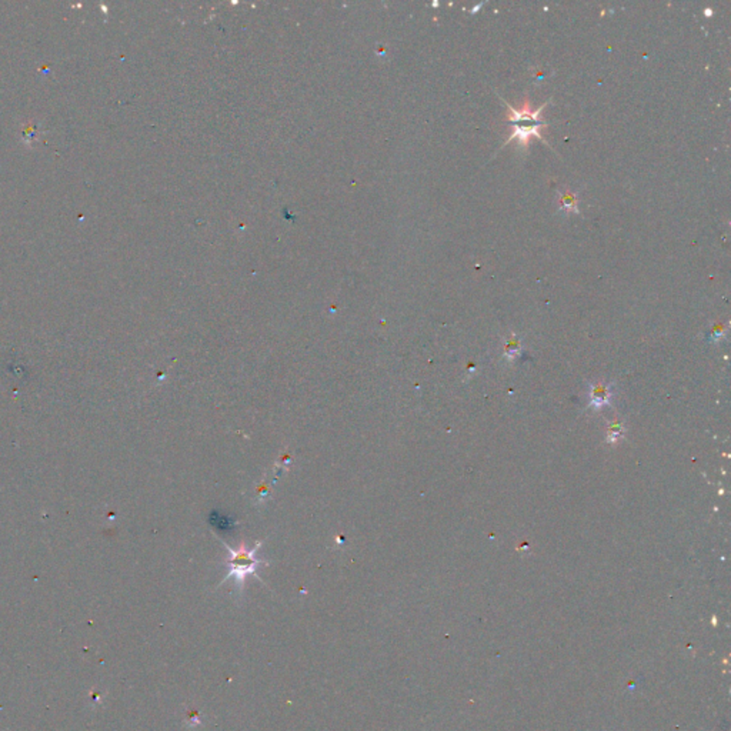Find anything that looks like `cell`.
Masks as SVG:
<instances>
[{
	"instance_id": "8992f818",
	"label": "cell",
	"mask_w": 731,
	"mask_h": 731,
	"mask_svg": "<svg viewBox=\"0 0 731 731\" xmlns=\"http://www.w3.org/2000/svg\"><path fill=\"white\" fill-rule=\"evenodd\" d=\"M482 6H483V5H477V6H476V8H475V9L472 11V13H473V15H475V13H477V11H479V9H482Z\"/></svg>"
},
{
	"instance_id": "277c9868",
	"label": "cell",
	"mask_w": 731,
	"mask_h": 731,
	"mask_svg": "<svg viewBox=\"0 0 731 731\" xmlns=\"http://www.w3.org/2000/svg\"><path fill=\"white\" fill-rule=\"evenodd\" d=\"M608 397H610V392H608L607 387H603V386L594 387L593 392H592V404H593V407H596V408L603 407L608 401Z\"/></svg>"
},
{
	"instance_id": "7a4b0ae2",
	"label": "cell",
	"mask_w": 731,
	"mask_h": 731,
	"mask_svg": "<svg viewBox=\"0 0 731 731\" xmlns=\"http://www.w3.org/2000/svg\"><path fill=\"white\" fill-rule=\"evenodd\" d=\"M258 547H260V543L257 546H254L251 550H246L244 546L239 547L237 550L227 547L230 551V560H229L230 571L223 582H226L229 579H235V582L242 589L246 577L251 576V574H256V570L258 568L260 564H265L263 561L257 560L254 556Z\"/></svg>"
},
{
	"instance_id": "6da1fadb",
	"label": "cell",
	"mask_w": 731,
	"mask_h": 731,
	"mask_svg": "<svg viewBox=\"0 0 731 731\" xmlns=\"http://www.w3.org/2000/svg\"><path fill=\"white\" fill-rule=\"evenodd\" d=\"M504 103L507 104V108L510 111L508 122L511 123L513 132H511L510 137L503 143V146H506L507 143H510L511 140L516 139L518 142L520 147L525 149L529 146L532 137H537V139L543 140L540 130L544 129L547 126V123L542 120V112L547 106L549 101L544 103L543 106L539 108L537 111H530V103L527 99L525 100V104H523V108H521V111H516L507 101H504Z\"/></svg>"
},
{
	"instance_id": "5b68a950",
	"label": "cell",
	"mask_w": 731,
	"mask_h": 731,
	"mask_svg": "<svg viewBox=\"0 0 731 731\" xmlns=\"http://www.w3.org/2000/svg\"><path fill=\"white\" fill-rule=\"evenodd\" d=\"M520 347H518V343L516 340H511L508 344H507V349H506V354L510 356V357H514L516 353H518Z\"/></svg>"
},
{
	"instance_id": "52a82bcc",
	"label": "cell",
	"mask_w": 731,
	"mask_h": 731,
	"mask_svg": "<svg viewBox=\"0 0 731 731\" xmlns=\"http://www.w3.org/2000/svg\"><path fill=\"white\" fill-rule=\"evenodd\" d=\"M706 15H707V16H711V11L707 9V11H706Z\"/></svg>"
},
{
	"instance_id": "3957f363",
	"label": "cell",
	"mask_w": 731,
	"mask_h": 731,
	"mask_svg": "<svg viewBox=\"0 0 731 731\" xmlns=\"http://www.w3.org/2000/svg\"><path fill=\"white\" fill-rule=\"evenodd\" d=\"M558 211L564 212V213L579 215L580 213V211H579V196L576 193H571V192L560 193Z\"/></svg>"
}]
</instances>
